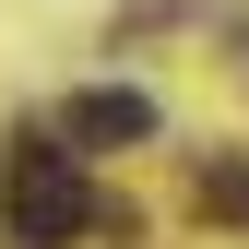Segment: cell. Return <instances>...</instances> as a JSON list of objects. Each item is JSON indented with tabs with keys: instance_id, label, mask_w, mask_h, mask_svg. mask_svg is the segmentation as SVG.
Segmentation results:
<instances>
[{
	"instance_id": "6da1fadb",
	"label": "cell",
	"mask_w": 249,
	"mask_h": 249,
	"mask_svg": "<svg viewBox=\"0 0 249 249\" xmlns=\"http://www.w3.org/2000/svg\"><path fill=\"white\" fill-rule=\"evenodd\" d=\"M95 226H107V202L83 190L71 154L12 142V237H24V249H71V237H95Z\"/></svg>"
},
{
	"instance_id": "7a4b0ae2",
	"label": "cell",
	"mask_w": 249,
	"mask_h": 249,
	"mask_svg": "<svg viewBox=\"0 0 249 249\" xmlns=\"http://www.w3.org/2000/svg\"><path fill=\"white\" fill-rule=\"evenodd\" d=\"M59 131H71L83 154H119V142H154V95H142V83H83V95L59 107Z\"/></svg>"
},
{
	"instance_id": "3957f363",
	"label": "cell",
	"mask_w": 249,
	"mask_h": 249,
	"mask_svg": "<svg viewBox=\"0 0 249 249\" xmlns=\"http://www.w3.org/2000/svg\"><path fill=\"white\" fill-rule=\"evenodd\" d=\"M202 213H249V166H202Z\"/></svg>"
}]
</instances>
